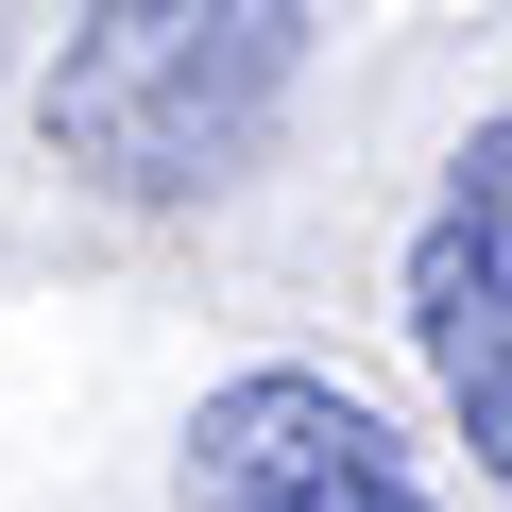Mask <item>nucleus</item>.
<instances>
[{
    "instance_id": "nucleus-1",
    "label": "nucleus",
    "mask_w": 512,
    "mask_h": 512,
    "mask_svg": "<svg viewBox=\"0 0 512 512\" xmlns=\"http://www.w3.org/2000/svg\"><path fill=\"white\" fill-rule=\"evenodd\" d=\"M291 69H308V0H86L35 120H52V154L86 188L188 205V188L256 171Z\"/></svg>"
},
{
    "instance_id": "nucleus-2",
    "label": "nucleus",
    "mask_w": 512,
    "mask_h": 512,
    "mask_svg": "<svg viewBox=\"0 0 512 512\" xmlns=\"http://www.w3.org/2000/svg\"><path fill=\"white\" fill-rule=\"evenodd\" d=\"M188 512H427V478L342 376H222L188 410Z\"/></svg>"
},
{
    "instance_id": "nucleus-3",
    "label": "nucleus",
    "mask_w": 512,
    "mask_h": 512,
    "mask_svg": "<svg viewBox=\"0 0 512 512\" xmlns=\"http://www.w3.org/2000/svg\"><path fill=\"white\" fill-rule=\"evenodd\" d=\"M410 342H427V376H444V410H461V444L495 478L512 461V120L461 137L444 222L410 239Z\"/></svg>"
}]
</instances>
